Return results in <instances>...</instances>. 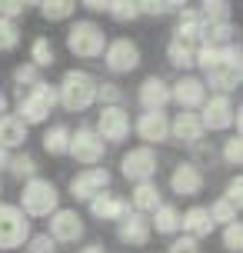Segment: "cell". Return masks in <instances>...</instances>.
Masks as SVG:
<instances>
[{
    "label": "cell",
    "instance_id": "obj_1",
    "mask_svg": "<svg viewBox=\"0 0 243 253\" xmlns=\"http://www.w3.org/2000/svg\"><path fill=\"white\" fill-rule=\"evenodd\" d=\"M97 100V80L83 70H67L60 87H57V103H64L67 110H87Z\"/></svg>",
    "mask_w": 243,
    "mask_h": 253
},
{
    "label": "cell",
    "instance_id": "obj_2",
    "mask_svg": "<svg viewBox=\"0 0 243 253\" xmlns=\"http://www.w3.org/2000/svg\"><path fill=\"white\" fill-rule=\"evenodd\" d=\"M57 200H60V193H57V187L50 180L34 177L24 187V193H20V207L17 210L24 216H50V213H57Z\"/></svg>",
    "mask_w": 243,
    "mask_h": 253
},
{
    "label": "cell",
    "instance_id": "obj_3",
    "mask_svg": "<svg viewBox=\"0 0 243 253\" xmlns=\"http://www.w3.org/2000/svg\"><path fill=\"white\" fill-rule=\"evenodd\" d=\"M67 47H70V53H77L83 60H93L107 50V34L90 20H77L67 30Z\"/></svg>",
    "mask_w": 243,
    "mask_h": 253
},
{
    "label": "cell",
    "instance_id": "obj_4",
    "mask_svg": "<svg viewBox=\"0 0 243 253\" xmlns=\"http://www.w3.org/2000/svg\"><path fill=\"white\" fill-rule=\"evenodd\" d=\"M53 103H57V87H50V84H43V80H37L34 87H30V93L27 97H20V124H43L47 117H50Z\"/></svg>",
    "mask_w": 243,
    "mask_h": 253
},
{
    "label": "cell",
    "instance_id": "obj_5",
    "mask_svg": "<svg viewBox=\"0 0 243 253\" xmlns=\"http://www.w3.org/2000/svg\"><path fill=\"white\" fill-rule=\"evenodd\" d=\"M206 84L223 90V97H227V90H233L240 84V50H237L233 43L230 47H220V60H217V67L206 70Z\"/></svg>",
    "mask_w": 243,
    "mask_h": 253
},
{
    "label": "cell",
    "instance_id": "obj_6",
    "mask_svg": "<svg viewBox=\"0 0 243 253\" xmlns=\"http://www.w3.org/2000/svg\"><path fill=\"white\" fill-rule=\"evenodd\" d=\"M30 237V223H27V216L10 207V203H3L0 207V250H13V247H20V243Z\"/></svg>",
    "mask_w": 243,
    "mask_h": 253
},
{
    "label": "cell",
    "instance_id": "obj_7",
    "mask_svg": "<svg viewBox=\"0 0 243 253\" xmlns=\"http://www.w3.org/2000/svg\"><path fill=\"white\" fill-rule=\"evenodd\" d=\"M120 167H123V177L127 180H133V183H150L154 173H157V153L150 147H133L130 153H123Z\"/></svg>",
    "mask_w": 243,
    "mask_h": 253
},
{
    "label": "cell",
    "instance_id": "obj_8",
    "mask_svg": "<svg viewBox=\"0 0 243 253\" xmlns=\"http://www.w3.org/2000/svg\"><path fill=\"white\" fill-rule=\"evenodd\" d=\"M200 124H203V130H227V126H240V114L233 110L230 97H210V100H203V117H200Z\"/></svg>",
    "mask_w": 243,
    "mask_h": 253
},
{
    "label": "cell",
    "instance_id": "obj_9",
    "mask_svg": "<svg viewBox=\"0 0 243 253\" xmlns=\"http://www.w3.org/2000/svg\"><path fill=\"white\" fill-rule=\"evenodd\" d=\"M67 153L77 160V164L83 167H93L103 160V140L93 133V130H77V133H70V147H67Z\"/></svg>",
    "mask_w": 243,
    "mask_h": 253
},
{
    "label": "cell",
    "instance_id": "obj_10",
    "mask_svg": "<svg viewBox=\"0 0 243 253\" xmlns=\"http://www.w3.org/2000/svg\"><path fill=\"white\" fill-rule=\"evenodd\" d=\"M103 60H107V67H110L114 74H130V70L140 67V47H137L133 40L120 37V40H114V43H107Z\"/></svg>",
    "mask_w": 243,
    "mask_h": 253
},
{
    "label": "cell",
    "instance_id": "obj_11",
    "mask_svg": "<svg viewBox=\"0 0 243 253\" xmlns=\"http://www.w3.org/2000/svg\"><path fill=\"white\" fill-rule=\"evenodd\" d=\"M100 140H110V143H120L127 140L130 133V117L123 107H103L100 117H97V130H93Z\"/></svg>",
    "mask_w": 243,
    "mask_h": 253
},
{
    "label": "cell",
    "instance_id": "obj_12",
    "mask_svg": "<svg viewBox=\"0 0 243 253\" xmlns=\"http://www.w3.org/2000/svg\"><path fill=\"white\" fill-rule=\"evenodd\" d=\"M107 183H110V173L103 167H87L83 173H77V177L70 180V193L77 200H93L97 193L107 190Z\"/></svg>",
    "mask_w": 243,
    "mask_h": 253
},
{
    "label": "cell",
    "instance_id": "obj_13",
    "mask_svg": "<svg viewBox=\"0 0 243 253\" xmlns=\"http://www.w3.org/2000/svg\"><path fill=\"white\" fill-rule=\"evenodd\" d=\"M53 243H77L83 237V220H80L74 210H57L50 216V233H47Z\"/></svg>",
    "mask_w": 243,
    "mask_h": 253
},
{
    "label": "cell",
    "instance_id": "obj_14",
    "mask_svg": "<svg viewBox=\"0 0 243 253\" xmlns=\"http://www.w3.org/2000/svg\"><path fill=\"white\" fill-rule=\"evenodd\" d=\"M170 100L180 103V110H193V107H203L206 100V87L200 77H180L177 84L170 87Z\"/></svg>",
    "mask_w": 243,
    "mask_h": 253
},
{
    "label": "cell",
    "instance_id": "obj_15",
    "mask_svg": "<svg viewBox=\"0 0 243 253\" xmlns=\"http://www.w3.org/2000/svg\"><path fill=\"white\" fill-rule=\"evenodd\" d=\"M137 133H140V140H147V143H163V140L170 137V120H166L163 110H147V114H140V120H137Z\"/></svg>",
    "mask_w": 243,
    "mask_h": 253
},
{
    "label": "cell",
    "instance_id": "obj_16",
    "mask_svg": "<svg viewBox=\"0 0 243 253\" xmlns=\"http://www.w3.org/2000/svg\"><path fill=\"white\" fill-rule=\"evenodd\" d=\"M170 187H173V193H180V197H197V193L203 190L200 167L197 164H180L177 170H173V177H170Z\"/></svg>",
    "mask_w": 243,
    "mask_h": 253
},
{
    "label": "cell",
    "instance_id": "obj_17",
    "mask_svg": "<svg viewBox=\"0 0 243 253\" xmlns=\"http://www.w3.org/2000/svg\"><path fill=\"white\" fill-rule=\"evenodd\" d=\"M170 133L177 140H183V143H200L203 140V124H200V114H193V110H180L177 120L170 124Z\"/></svg>",
    "mask_w": 243,
    "mask_h": 253
},
{
    "label": "cell",
    "instance_id": "obj_18",
    "mask_svg": "<svg viewBox=\"0 0 243 253\" xmlns=\"http://www.w3.org/2000/svg\"><path fill=\"white\" fill-rule=\"evenodd\" d=\"M90 213L97 216V220H123L130 213V203L114 197V193H97L90 200Z\"/></svg>",
    "mask_w": 243,
    "mask_h": 253
},
{
    "label": "cell",
    "instance_id": "obj_19",
    "mask_svg": "<svg viewBox=\"0 0 243 253\" xmlns=\"http://www.w3.org/2000/svg\"><path fill=\"white\" fill-rule=\"evenodd\" d=\"M180 227L187 230V237L190 240H203V237H210V230H213V220H210V213H206V207H190L187 213L180 216Z\"/></svg>",
    "mask_w": 243,
    "mask_h": 253
},
{
    "label": "cell",
    "instance_id": "obj_20",
    "mask_svg": "<svg viewBox=\"0 0 243 253\" xmlns=\"http://www.w3.org/2000/svg\"><path fill=\"white\" fill-rule=\"evenodd\" d=\"M120 240L130 243V247H143L150 240V220L140 213H127L120 220Z\"/></svg>",
    "mask_w": 243,
    "mask_h": 253
},
{
    "label": "cell",
    "instance_id": "obj_21",
    "mask_svg": "<svg viewBox=\"0 0 243 253\" xmlns=\"http://www.w3.org/2000/svg\"><path fill=\"white\" fill-rule=\"evenodd\" d=\"M140 103H143V110H163L170 103V87L160 77H147L140 84Z\"/></svg>",
    "mask_w": 243,
    "mask_h": 253
},
{
    "label": "cell",
    "instance_id": "obj_22",
    "mask_svg": "<svg viewBox=\"0 0 243 253\" xmlns=\"http://www.w3.org/2000/svg\"><path fill=\"white\" fill-rule=\"evenodd\" d=\"M27 140V126L17 120L13 114H3L0 117V147L7 150V147H20Z\"/></svg>",
    "mask_w": 243,
    "mask_h": 253
},
{
    "label": "cell",
    "instance_id": "obj_23",
    "mask_svg": "<svg viewBox=\"0 0 243 253\" xmlns=\"http://www.w3.org/2000/svg\"><path fill=\"white\" fill-rule=\"evenodd\" d=\"M133 207H137V213H147V210H157L160 207V190H157V183L150 180V183H137V190H133Z\"/></svg>",
    "mask_w": 243,
    "mask_h": 253
},
{
    "label": "cell",
    "instance_id": "obj_24",
    "mask_svg": "<svg viewBox=\"0 0 243 253\" xmlns=\"http://www.w3.org/2000/svg\"><path fill=\"white\" fill-rule=\"evenodd\" d=\"M67 147H70V130H67L64 124L50 126V130L43 133V150H47V153L60 157V153H67Z\"/></svg>",
    "mask_w": 243,
    "mask_h": 253
},
{
    "label": "cell",
    "instance_id": "obj_25",
    "mask_svg": "<svg viewBox=\"0 0 243 253\" xmlns=\"http://www.w3.org/2000/svg\"><path fill=\"white\" fill-rule=\"evenodd\" d=\"M154 227H157V233H177L180 230V213L173 210V207H157L154 210Z\"/></svg>",
    "mask_w": 243,
    "mask_h": 253
},
{
    "label": "cell",
    "instance_id": "obj_26",
    "mask_svg": "<svg viewBox=\"0 0 243 253\" xmlns=\"http://www.w3.org/2000/svg\"><path fill=\"white\" fill-rule=\"evenodd\" d=\"M200 17H203V24H230V3H223V0H206L203 10H200Z\"/></svg>",
    "mask_w": 243,
    "mask_h": 253
},
{
    "label": "cell",
    "instance_id": "obj_27",
    "mask_svg": "<svg viewBox=\"0 0 243 253\" xmlns=\"http://www.w3.org/2000/svg\"><path fill=\"white\" fill-rule=\"evenodd\" d=\"M170 63L173 67H180V70H187V67H193L197 63V50L193 47H183V43H177V40H170Z\"/></svg>",
    "mask_w": 243,
    "mask_h": 253
},
{
    "label": "cell",
    "instance_id": "obj_28",
    "mask_svg": "<svg viewBox=\"0 0 243 253\" xmlns=\"http://www.w3.org/2000/svg\"><path fill=\"white\" fill-rule=\"evenodd\" d=\"M206 213H210V220H213V223H223V227L237 223V207H233V203H227L223 197H220L213 207H206Z\"/></svg>",
    "mask_w": 243,
    "mask_h": 253
},
{
    "label": "cell",
    "instance_id": "obj_29",
    "mask_svg": "<svg viewBox=\"0 0 243 253\" xmlns=\"http://www.w3.org/2000/svg\"><path fill=\"white\" fill-rule=\"evenodd\" d=\"M77 3H70V0H47V3H40V13L47 17V20H67L70 13H74Z\"/></svg>",
    "mask_w": 243,
    "mask_h": 253
},
{
    "label": "cell",
    "instance_id": "obj_30",
    "mask_svg": "<svg viewBox=\"0 0 243 253\" xmlns=\"http://www.w3.org/2000/svg\"><path fill=\"white\" fill-rule=\"evenodd\" d=\"M30 57H34V67H50L53 63V43L47 37H37L34 47H30Z\"/></svg>",
    "mask_w": 243,
    "mask_h": 253
},
{
    "label": "cell",
    "instance_id": "obj_31",
    "mask_svg": "<svg viewBox=\"0 0 243 253\" xmlns=\"http://www.w3.org/2000/svg\"><path fill=\"white\" fill-rule=\"evenodd\" d=\"M107 13L114 17V20H120V24H127V20H137L140 13H137V3H127V0H114L110 7H107Z\"/></svg>",
    "mask_w": 243,
    "mask_h": 253
},
{
    "label": "cell",
    "instance_id": "obj_32",
    "mask_svg": "<svg viewBox=\"0 0 243 253\" xmlns=\"http://www.w3.org/2000/svg\"><path fill=\"white\" fill-rule=\"evenodd\" d=\"M20 43V27L13 20H0V50H13Z\"/></svg>",
    "mask_w": 243,
    "mask_h": 253
},
{
    "label": "cell",
    "instance_id": "obj_33",
    "mask_svg": "<svg viewBox=\"0 0 243 253\" xmlns=\"http://www.w3.org/2000/svg\"><path fill=\"white\" fill-rule=\"evenodd\" d=\"M7 167H10L13 177H20V180H24V177L34 180V173H37V160H34V157H27V153H24V157H13Z\"/></svg>",
    "mask_w": 243,
    "mask_h": 253
},
{
    "label": "cell",
    "instance_id": "obj_34",
    "mask_svg": "<svg viewBox=\"0 0 243 253\" xmlns=\"http://www.w3.org/2000/svg\"><path fill=\"white\" fill-rule=\"evenodd\" d=\"M97 100H100L103 107H120L123 90L117 87V84H97Z\"/></svg>",
    "mask_w": 243,
    "mask_h": 253
},
{
    "label": "cell",
    "instance_id": "obj_35",
    "mask_svg": "<svg viewBox=\"0 0 243 253\" xmlns=\"http://www.w3.org/2000/svg\"><path fill=\"white\" fill-rule=\"evenodd\" d=\"M223 160L230 167H240V160H243V143H240V137H230L227 140V147H223Z\"/></svg>",
    "mask_w": 243,
    "mask_h": 253
},
{
    "label": "cell",
    "instance_id": "obj_36",
    "mask_svg": "<svg viewBox=\"0 0 243 253\" xmlns=\"http://www.w3.org/2000/svg\"><path fill=\"white\" fill-rule=\"evenodd\" d=\"M223 247H227V250H240V247H243V227H240V223L223 227Z\"/></svg>",
    "mask_w": 243,
    "mask_h": 253
},
{
    "label": "cell",
    "instance_id": "obj_37",
    "mask_svg": "<svg viewBox=\"0 0 243 253\" xmlns=\"http://www.w3.org/2000/svg\"><path fill=\"white\" fill-rule=\"evenodd\" d=\"M177 7H183V3H137V13H154V17H160V13H173Z\"/></svg>",
    "mask_w": 243,
    "mask_h": 253
},
{
    "label": "cell",
    "instance_id": "obj_38",
    "mask_svg": "<svg viewBox=\"0 0 243 253\" xmlns=\"http://www.w3.org/2000/svg\"><path fill=\"white\" fill-rule=\"evenodd\" d=\"M240 190H243V180H240V177H233L230 183H227V193H223V200H227V203H233L237 210H240V203H243Z\"/></svg>",
    "mask_w": 243,
    "mask_h": 253
},
{
    "label": "cell",
    "instance_id": "obj_39",
    "mask_svg": "<svg viewBox=\"0 0 243 253\" xmlns=\"http://www.w3.org/2000/svg\"><path fill=\"white\" fill-rule=\"evenodd\" d=\"M27 250L30 253H53V240L47 233H37V237H30V247Z\"/></svg>",
    "mask_w": 243,
    "mask_h": 253
},
{
    "label": "cell",
    "instance_id": "obj_40",
    "mask_svg": "<svg viewBox=\"0 0 243 253\" xmlns=\"http://www.w3.org/2000/svg\"><path fill=\"white\" fill-rule=\"evenodd\" d=\"M170 253H200V243L190 240V237H180V240L170 243Z\"/></svg>",
    "mask_w": 243,
    "mask_h": 253
},
{
    "label": "cell",
    "instance_id": "obj_41",
    "mask_svg": "<svg viewBox=\"0 0 243 253\" xmlns=\"http://www.w3.org/2000/svg\"><path fill=\"white\" fill-rule=\"evenodd\" d=\"M24 13V3H13V0H0V20H13Z\"/></svg>",
    "mask_w": 243,
    "mask_h": 253
},
{
    "label": "cell",
    "instance_id": "obj_42",
    "mask_svg": "<svg viewBox=\"0 0 243 253\" xmlns=\"http://www.w3.org/2000/svg\"><path fill=\"white\" fill-rule=\"evenodd\" d=\"M13 80L34 87V84H37V67H17V70H13Z\"/></svg>",
    "mask_w": 243,
    "mask_h": 253
},
{
    "label": "cell",
    "instance_id": "obj_43",
    "mask_svg": "<svg viewBox=\"0 0 243 253\" xmlns=\"http://www.w3.org/2000/svg\"><path fill=\"white\" fill-rule=\"evenodd\" d=\"M80 253H103V247H97V243H90V247H83Z\"/></svg>",
    "mask_w": 243,
    "mask_h": 253
},
{
    "label": "cell",
    "instance_id": "obj_44",
    "mask_svg": "<svg viewBox=\"0 0 243 253\" xmlns=\"http://www.w3.org/2000/svg\"><path fill=\"white\" fill-rule=\"evenodd\" d=\"M7 164H10V157H7V150L0 147V167H7Z\"/></svg>",
    "mask_w": 243,
    "mask_h": 253
},
{
    "label": "cell",
    "instance_id": "obj_45",
    "mask_svg": "<svg viewBox=\"0 0 243 253\" xmlns=\"http://www.w3.org/2000/svg\"><path fill=\"white\" fill-rule=\"evenodd\" d=\"M3 110H7V97L0 93V117H3Z\"/></svg>",
    "mask_w": 243,
    "mask_h": 253
}]
</instances>
